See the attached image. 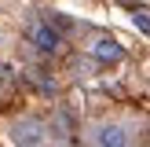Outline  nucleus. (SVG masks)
Wrapping results in <instances>:
<instances>
[{"label":"nucleus","instance_id":"nucleus-1","mask_svg":"<svg viewBox=\"0 0 150 147\" xmlns=\"http://www.w3.org/2000/svg\"><path fill=\"white\" fill-rule=\"evenodd\" d=\"M11 140L18 147H44L48 143V129H44V121H37V118H22V121L11 125Z\"/></svg>","mask_w":150,"mask_h":147},{"label":"nucleus","instance_id":"nucleus-2","mask_svg":"<svg viewBox=\"0 0 150 147\" xmlns=\"http://www.w3.org/2000/svg\"><path fill=\"white\" fill-rule=\"evenodd\" d=\"M29 41L37 44V51L51 55V51H59L62 37H59V29H51V22H33V26H29Z\"/></svg>","mask_w":150,"mask_h":147},{"label":"nucleus","instance_id":"nucleus-3","mask_svg":"<svg viewBox=\"0 0 150 147\" xmlns=\"http://www.w3.org/2000/svg\"><path fill=\"white\" fill-rule=\"evenodd\" d=\"M88 51H92V59H99V63H121L125 59V48L114 37H95V41L88 44Z\"/></svg>","mask_w":150,"mask_h":147},{"label":"nucleus","instance_id":"nucleus-4","mask_svg":"<svg viewBox=\"0 0 150 147\" xmlns=\"http://www.w3.org/2000/svg\"><path fill=\"white\" fill-rule=\"evenodd\" d=\"M95 147H128V132L117 121H103L95 129Z\"/></svg>","mask_w":150,"mask_h":147},{"label":"nucleus","instance_id":"nucleus-5","mask_svg":"<svg viewBox=\"0 0 150 147\" xmlns=\"http://www.w3.org/2000/svg\"><path fill=\"white\" fill-rule=\"evenodd\" d=\"M132 22H136V29H143V33L150 37V11H136V15H132Z\"/></svg>","mask_w":150,"mask_h":147}]
</instances>
